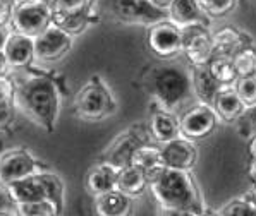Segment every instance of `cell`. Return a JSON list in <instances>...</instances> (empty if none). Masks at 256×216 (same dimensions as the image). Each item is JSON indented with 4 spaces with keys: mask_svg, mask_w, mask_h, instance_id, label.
Segmentation results:
<instances>
[{
    "mask_svg": "<svg viewBox=\"0 0 256 216\" xmlns=\"http://www.w3.org/2000/svg\"><path fill=\"white\" fill-rule=\"evenodd\" d=\"M30 74L16 82V107L46 132H54L62 105V84L52 74L28 69Z\"/></svg>",
    "mask_w": 256,
    "mask_h": 216,
    "instance_id": "1",
    "label": "cell"
},
{
    "mask_svg": "<svg viewBox=\"0 0 256 216\" xmlns=\"http://www.w3.org/2000/svg\"><path fill=\"white\" fill-rule=\"evenodd\" d=\"M150 191L162 215L203 216L214 215L208 210L191 172L167 168L150 179Z\"/></svg>",
    "mask_w": 256,
    "mask_h": 216,
    "instance_id": "2",
    "label": "cell"
},
{
    "mask_svg": "<svg viewBox=\"0 0 256 216\" xmlns=\"http://www.w3.org/2000/svg\"><path fill=\"white\" fill-rule=\"evenodd\" d=\"M140 82L143 91L153 101L172 112L194 98L189 69L170 60L168 64H152L144 67L140 76Z\"/></svg>",
    "mask_w": 256,
    "mask_h": 216,
    "instance_id": "3",
    "label": "cell"
},
{
    "mask_svg": "<svg viewBox=\"0 0 256 216\" xmlns=\"http://www.w3.org/2000/svg\"><path fill=\"white\" fill-rule=\"evenodd\" d=\"M72 112L86 122H102L117 112V100L104 77L94 74L81 86L74 96Z\"/></svg>",
    "mask_w": 256,
    "mask_h": 216,
    "instance_id": "4",
    "label": "cell"
},
{
    "mask_svg": "<svg viewBox=\"0 0 256 216\" xmlns=\"http://www.w3.org/2000/svg\"><path fill=\"white\" fill-rule=\"evenodd\" d=\"M152 141L155 139L152 136L148 122L146 124H132L108 144L107 149L100 155V162H107L120 170V168L131 165V158L138 148L152 143Z\"/></svg>",
    "mask_w": 256,
    "mask_h": 216,
    "instance_id": "5",
    "label": "cell"
},
{
    "mask_svg": "<svg viewBox=\"0 0 256 216\" xmlns=\"http://www.w3.org/2000/svg\"><path fill=\"white\" fill-rule=\"evenodd\" d=\"M52 5L48 0H18L12 10V31L36 38L52 26Z\"/></svg>",
    "mask_w": 256,
    "mask_h": 216,
    "instance_id": "6",
    "label": "cell"
},
{
    "mask_svg": "<svg viewBox=\"0 0 256 216\" xmlns=\"http://www.w3.org/2000/svg\"><path fill=\"white\" fill-rule=\"evenodd\" d=\"M182 27L174 24L170 19L146 27V46L150 53L158 60L168 62L182 55Z\"/></svg>",
    "mask_w": 256,
    "mask_h": 216,
    "instance_id": "7",
    "label": "cell"
},
{
    "mask_svg": "<svg viewBox=\"0 0 256 216\" xmlns=\"http://www.w3.org/2000/svg\"><path fill=\"white\" fill-rule=\"evenodd\" d=\"M112 12L117 21L124 24L146 27L168 19L167 9L153 0H112Z\"/></svg>",
    "mask_w": 256,
    "mask_h": 216,
    "instance_id": "8",
    "label": "cell"
},
{
    "mask_svg": "<svg viewBox=\"0 0 256 216\" xmlns=\"http://www.w3.org/2000/svg\"><path fill=\"white\" fill-rule=\"evenodd\" d=\"M43 170H48V167L34 158L33 153H30L28 149H7L0 155V187L26 179L30 175L40 174Z\"/></svg>",
    "mask_w": 256,
    "mask_h": 216,
    "instance_id": "9",
    "label": "cell"
},
{
    "mask_svg": "<svg viewBox=\"0 0 256 216\" xmlns=\"http://www.w3.org/2000/svg\"><path fill=\"white\" fill-rule=\"evenodd\" d=\"M180 122V136L188 137L191 141H203L210 137L218 127L220 119L216 117L215 110L208 103H194L189 107L182 115L179 117Z\"/></svg>",
    "mask_w": 256,
    "mask_h": 216,
    "instance_id": "10",
    "label": "cell"
},
{
    "mask_svg": "<svg viewBox=\"0 0 256 216\" xmlns=\"http://www.w3.org/2000/svg\"><path fill=\"white\" fill-rule=\"evenodd\" d=\"M182 57L189 65H208L210 58L215 53L214 31L210 26L196 24L182 27Z\"/></svg>",
    "mask_w": 256,
    "mask_h": 216,
    "instance_id": "11",
    "label": "cell"
},
{
    "mask_svg": "<svg viewBox=\"0 0 256 216\" xmlns=\"http://www.w3.org/2000/svg\"><path fill=\"white\" fill-rule=\"evenodd\" d=\"M74 36L52 24L34 38V55L38 62H57L72 50Z\"/></svg>",
    "mask_w": 256,
    "mask_h": 216,
    "instance_id": "12",
    "label": "cell"
},
{
    "mask_svg": "<svg viewBox=\"0 0 256 216\" xmlns=\"http://www.w3.org/2000/svg\"><path fill=\"white\" fill-rule=\"evenodd\" d=\"M160 146H162L164 163L167 168L191 172L198 163V146L194 141L188 137L177 136Z\"/></svg>",
    "mask_w": 256,
    "mask_h": 216,
    "instance_id": "13",
    "label": "cell"
},
{
    "mask_svg": "<svg viewBox=\"0 0 256 216\" xmlns=\"http://www.w3.org/2000/svg\"><path fill=\"white\" fill-rule=\"evenodd\" d=\"M150 131H152L153 139L158 144H164L167 141L180 136V122L176 112L162 107L160 103L152 100L150 103Z\"/></svg>",
    "mask_w": 256,
    "mask_h": 216,
    "instance_id": "14",
    "label": "cell"
},
{
    "mask_svg": "<svg viewBox=\"0 0 256 216\" xmlns=\"http://www.w3.org/2000/svg\"><path fill=\"white\" fill-rule=\"evenodd\" d=\"M2 50L6 53L7 62H9L12 70H26L36 60V55H34V38L26 36L22 33H18V31H10Z\"/></svg>",
    "mask_w": 256,
    "mask_h": 216,
    "instance_id": "15",
    "label": "cell"
},
{
    "mask_svg": "<svg viewBox=\"0 0 256 216\" xmlns=\"http://www.w3.org/2000/svg\"><path fill=\"white\" fill-rule=\"evenodd\" d=\"M2 189L6 191L7 198L10 199L12 204L46 199V187L45 179H43V172L30 175L26 179L16 180V182H10L7 186H4Z\"/></svg>",
    "mask_w": 256,
    "mask_h": 216,
    "instance_id": "16",
    "label": "cell"
},
{
    "mask_svg": "<svg viewBox=\"0 0 256 216\" xmlns=\"http://www.w3.org/2000/svg\"><path fill=\"white\" fill-rule=\"evenodd\" d=\"M167 12L168 19L179 27L212 24V17L204 12L196 0H170V3L167 5Z\"/></svg>",
    "mask_w": 256,
    "mask_h": 216,
    "instance_id": "17",
    "label": "cell"
},
{
    "mask_svg": "<svg viewBox=\"0 0 256 216\" xmlns=\"http://www.w3.org/2000/svg\"><path fill=\"white\" fill-rule=\"evenodd\" d=\"M117 174L119 168H116L114 165L107 162H100L98 160L96 165H93L84 177V187L88 191V194H92L93 198L105 192L116 189L117 186Z\"/></svg>",
    "mask_w": 256,
    "mask_h": 216,
    "instance_id": "18",
    "label": "cell"
},
{
    "mask_svg": "<svg viewBox=\"0 0 256 216\" xmlns=\"http://www.w3.org/2000/svg\"><path fill=\"white\" fill-rule=\"evenodd\" d=\"M212 107H214L220 122H224V124H236L246 110V105L239 98L234 86H222L220 91L216 93Z\"/></svg>",
    "mask_w": 256,
    "mask_h": 216,
    "instance_id": "19",
    "label": "cell"
},
{
    "mask_svg": "<svg viewBox=\"0 0 256 216\" xmlns=\"http://www.w3.org/2000/svg\"><path fill=\"white\" fill-rule=\"evenodd\" d=\"M98 22H100V15L94 9L78 10V12H58V10H54L52 14V24L68 31L74 38L80 36L90 26L98 24Z\"/></svg>",
    "mask_w": 256,
    "mask_h": 216,
    "instance_id": "20",
    "label": "cell"
},
{
    "mask_svg": "<svg viewBox=\"0 0 256 216\" xmlns=\"http://www.w3.org/2000/svg\"><path fill=\"white\" fill-rule=\"evenodd\" d=\"M189 72H191V84L194 98L202 103L212 105L222 84L215 79L208 65H189Z\"/></svg>",
    "mask_w": 256,
    "mask_h": 216,
    "instance_id": "21",
    "label": "cell"
},
{
    "mask_svg": "<svg viewBox=\"0 0 256 216\" xmlns=\"http://www.w3.org/2000/svg\"><path fill=\"white\" fill-rule=\"evenodd\" d=\"M132 210V199L116 189L94 198V211L100 216H126Z\"/></svg>",
    "mask_w": 256,
    "mask_h": 216,
    "instance_id": "22",
    "label": "cell"
},
{
    "mask_svg": "<svg viewBox=\"0 0 256 216\" xmlns=\"http://www.w3.org/2000/svg\"><path fill=\"white\" fill-rule=\"evenodd\" d=\"M131 165L141 168V170L148 175V179H153L160 170L165 168L162 146H160L156 141H152V143H146V144H143V146H140L134 151V155H132Z\"/></svg>",
    "mask_w": 256,
    "mask_h": 216,
    "instance_id": "23",
    "label": "cell"
},
{
    "mask_svg": "<svg viewBox=\"0 0 256 216\" xmlns=\"http://www.w3.org/2000/svg\"><path fill=\"white\" fill-rule=\"evenodd\" d=\"M215 53H229L234 55L239 48L246 45H253V38L242 29L234 26H222L214 31Z\"/></svg>",
    "mask_w": 256,
    "mask_h": 216,
    "instance_id": "24",
    "label": "cell"
},
{
    "mask_svg": "<svg viewBox=\"0 0 256 216\" xmlns=\"http://www.w3.org/2000/svg\"><path fill=\"white\" fill-rule=\"evenodd\" d=\"M116 187L131 199H136L143 196L146 189H150V179L141 168L134 167V165H128V167L120 168L117 174Z\"/></svg>",
    "mask_w": 256,
    "mask_h": 216,
    "instance_id": "25",
    "label": "cell"
},
{
    "mask_svg": "<svg viewBox=\"0 0 256 216\" xmlns=\"http://www.w3.org/2000/svg\"><path fill=\"white\" fill-rule=\"evenodd\" d=\"M208 69L222 86H234L239 79L234 58L229 53H214V57L208 62Z\"/></svg>",
    "mask_w": 256,
    "mask_h": 216,
    "instance_id": "26",
    "label": "cell"
},
{
    "mask_svg": "<svg viewBox=\"0 0 256 216\" xmlns=\"http://www.w3.org/2000/svg\"><path fill=\"white\" fill-rule=\"evenodd\" d=\"M214 215L220 216H256V198L253 192H248L239 198L232 199L227 204H224L218 211Z\"/></svg>",
    "mask_w": 256,
    "mask_h": 216,
    "instance_id": "27",
    "label": "cell"
},
{
    "mask_svg": "<svg viewBox=\"0 0 256 216\" xmlns=\"http://www.w3.org/2000/svg\"><path fill=\"white\" fill-rule=\"evenodd\" d=\"M234 65L239 77H251L256 76V48L254 45H246L239 48L232 55Z\"/></svg>",
    "mask_w": 256,
    "mask_h": 216,
    "instance_id": "28",
    "label": "cell"
},
{
    "mask_svg": "<svg viewBox=\"0 0 256 216\" xmlns=\"http://www.w3.org/2000/svg\"><path fill=\"white\" fill-rule=\"evenodd\" d=\"M19 216H58L62 215L58 208L48 199H38V201L19 203L14 204Z\"/></svg>",
    "mask_w": 256,
    "mask_h": 216,
    "instance_id": "29",
    "label": "cell"
},
{
    "mask_svg": "<svg viewBox=\"0 0 256 216\" xmlns=\"http://www.w3.org/2000/svg\"><path fill=\"white\" fill-rule=\"evenodd\" d=\"M198 3L212 19H216L230 14L238 7L239 0H200Z\"/></svg>",
    "mask_w": 256,
    "mask_h": 216,
    "instance_id": "30",
    "label": "cell"
},
{
    "mask_svg": "<svg viewBox=\"0 0 256 216\" xmlns=\"http://www.w3.org/2000/svg\"><path fill=\"white\" fill-rule=\"evenodd\" d=\"M236 91H238L239 98L242 100V103L248 107L256 105V76L251 77H239L234 84Z\"/></svg>",
    "mask_w": 256,
    "mask_h": 216,
    "instance_id": "31",
    "label": "cell"
},
{
    "mask_svg": "<svg viewBox=\"0 0 256 216\" xmlns=\"http://www.w3.org/2000/svg\"><path fill=\"white\" fill-rule=\"evenodd\" d=\"M236 129H238V134L244 137V139H250L251 136L256 134V105L253 107H248L244 110V113L239 117V120L236 122Z\"/></svg>",
    "mask_w": 256,
    "mask_h": 216,
    "instance_id": "32",
    "label": "cell"
},
{
    "mask_svg": "<svg viewBox=\"0 0 256 216\" xmlns=\"http://www.w3.org/2000/svg\"><path fill=\"white\" fill-rule=\"evenodd\" d=\"M52 10L58 12H78V10L94 9L96 0H50Z\"/></svg>",
    "mask_w": 256,
    "mask_h": 216,
    "instance_id": "33",
    "label": "cell"
},
{
    "mask_svg": "<svg viewBox=\"0 0 256 216\" xmlns=\"http://www.w3.org/2000/svg\"><path fill=\"white\" fill-rule=\"evenodd\" d=\"M16 112H18V107H16L14 98L0 100V131H6V129H9L14 124Z\"/></svg>",
    "mask_w": 256,
    "mask_h": 216,
    "instance_id": "34",
    "label": "cell"
},
{
    "mask_svg": "<svg viewBox=\"0 0 256 216\" xmlns=\"http://www.w3.org/2000/svg\"><path fill=\"white\" fill-rule=\"evenodd\" d=\"M16 91V81L9 74L6 76H0V100H10L14 98Z\"/></svg>",
    "mask_w": 256,
    "mask_h": 216,
    "instance_id": "35",
    "label": "cell"
},
{
    "mask_svg": "<svg viewBox=\"0 0 256 216\" xmlns=\"http://www.w3.org/2000/svg\"><path fill=\"white\" fill-rule=\"evenodd\" d=\"M12 10H14V3L0 2V27H10Z\"/></svg>",
    "mask_w": 256,
    "mask_h": 216,
    "instance_id": "36",
    "label": "cell"
},
{
    "mask_svg": "<svg viewBox=\"0 0 256 216\" xmlns=\"http://www.w3.org/2000/svg\"><path fill=\"white\" fill-rule=\"evenodd\" d=\"M248 179H250L251 184V192L256 198V163L253 162H248Z\"/></svg>",
    "mask_w": 256,
    "mask_h": 216,
    "instance_id": "37",
    "label": "cell"
},
{
    "mask_svg": "<svg viewBox=\"0 0 256 216\" xmlns=\"http://www.w3.org/2000/svg\"><path fill=\"white\" fill-rule=\"evenodd\" d=\"M248 162L256 163V134L248 139Z\"/></svg>",
    "mask_w": 256,
    "mask_h": 216,
    "instance_id": "38",
    "label": "cell"
},
{
    "mask_svg": "<svg viewBox=\"0 0 256 216\" xmlns=\"http://www.w3.org/2000/svg\"><path fill=\"white\" fill-rule=\"evenodd\" d=\"M9 70H12V69H10L9 62H7V57H6V53H4V50H0V76L9 74Z\"/></svg>",
    "mask_w": 256,
    "mask_h": 216,
    "instance_id": "39",
    "label": "cell"
},
{
    "mask_svg": "<svg viewBox=\"0 0 256 216\" xmlns=\"http://www.w3.org/2000/svg\"><path fill=\"white\" fill-rule=\"evenodd\" d=\"M10 31H12V27H0V50L4 48V45H6Z\"/></svg>",
    "mask_w": 256,
    "mask_h": 216,
    "instance_id": "40",
    "label": "cell"
},
{
    "mask_svg": "<svg viewBox=\"0 0 256 216\" xmlns=\"http://www.w3.org/2000/svg\"><path fill=\"white\" fill-rule=\"evenodd\" d=\"M153 2L158 3L160 7H165V9H167V5H168V3H170V0H153Z\"/></svg>",
    "mask_w": 256,
    "mask_h": 216,
    "instance_id": "41",
    "label": "cell"
},
{
    "mask_svg": "<svg viewBox=\"0 0 256 216\" xmlns=\"http://www.w3.org/2000/svg\"><path fill=\"white\" fill-rule=\"evenodd\" d=\"M0 2H9V3H16L18 0H0Z\"/></svg>",
    "mask_w": 256,
    "mask_h": 216,
    "instance_id": "42",
    "label": "cell"
},
{
    "mask_svg": "<svg viewBox=\"0 0 256 216\" xmlns=\"http://www.w3.org/2000/svg\"><path fill=\"white\" fill-rule=\"evenodd\" d=\"M246 2H248V0H239V3H241V5H244Z\"/></svg>",
    "mask_w": 256,
    "mask_h": 216,
    "instance_id": "43",
    "label": "cell"
},
{
    "mask_svg": "<svg viewBox=\"0 0 256 216\" xmlns=\"http://www.w3.org/2000/svg\"><path fill=\"white\" fill-rule=\"evenodd\" d=\"M196 2H200V0H196Z\"/></svg>",
    "mask_w": 256,
    "mask_h": 216,
    "instance_id": "44",
    "label": "cell"
}]
</instances>
